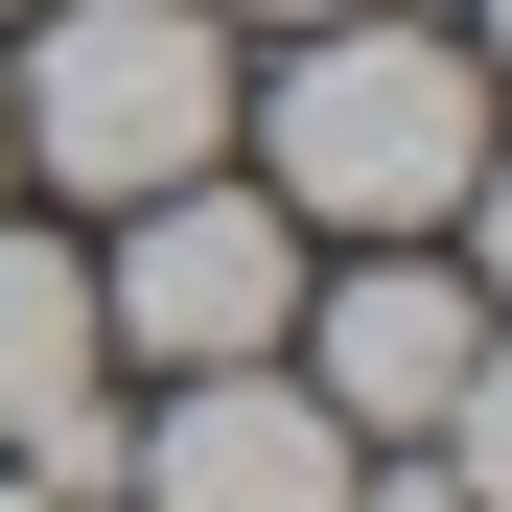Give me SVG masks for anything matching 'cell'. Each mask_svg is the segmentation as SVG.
<instances>
[{
  "instance_id": "obj_1",
  "label": "cell",
  "mask_w": 512,
  "mask_h": 512,
  "mask_svg": "<svg viewBox=\"0 0 512 512\" xmlns=\"http://www.w3.org/2000/svg\"><path fill=\"white\" fill-rule=\"evenodd\" d=\"M256 140H280V210L303 233H443L466 163H489V94H466L443 24H373V0H350V24L280 47V117H256Z\"/></svg>"
},
{
  "instance_id": "obj_2",
  "label": "cell",
  "mask_w": 512,
  "mask_h": 512,
  "mask_svg": "<svg viewBox=\"0 0 512 512\" xmlns=\"http://www.w3.org/2000/svg\"><path fill=\"white\" fill-rule=\"evenodd\" d=\"M0 140H24L47 187H94V210L187 187V163L233 140V24L210 0H70V24L0 70Z\"/></svg>"
},
{
  "instance_id": "obj_3",
  "label": "cell",
  "mask_w": 512,
  "mask_h": 512,
  "mask_svg": "<svg viewBox=\"0 0 512 512\" xmlns=\"http://www.w3.org/2000/svg\"><path fill=\"white\" fill-rule=\"evenodd\" d=\"M94 326H117V350H163V373L280 350V326H303V210H280V187H210V163H187V187H140Z\"/></svg>"
},
{
  "instance_id": "obj_4",
  "label": "cell",
  "mask_w": 512,
  "mask_h": 512,
  "mask_svg": "<svg viewBox=\"0 0 512 512\" xmlns=\"http://www.w3.org/2000/svg\"><path fill=\"white\" fill-rule=\"evenodd\" d=\"M350 419H326L280 350H233V373H187V396H163V419H117V489L140 512H350Z\"/></svg>"
},
{
  "instance_id": "obj_5",
  "label": "cell",
  "mask_w": 512,
  "mask_h": 512,
  "mask_svg": "<svg viewBox=\"0 0 512 512\" xmlns=\"http://www.w3.org/2000/svg\"><path fill=\"white\" fill-rule=\"evenodd\" d=\"M466 350H489V303L443 280V256H350V280L303 303V396L350 419V443H419V419L466 396Z\"/></svg>"
},
{
  "instance_id": "obj_6",
  "label": "cell",
  "mask_w": 512,
  "mask_h": 512,
  "mask_svg": "<svg viewBox=\"0 0 512 512\" xmlns=\"http://www.w3.org/2000/svg\"><path fill=\"white\" fill-rule=\"evenodd\" d=\"M47 396H94V256L70 233H0V443H24Z\"/></svg>"
},
{
  "instance_id": "obj_7",
  "label": "cell",
  "mask_w": 512,
  "mask_h": 512,
  "mask_svg": "<svg viewBox=\"0 0 512 512\" xmlns=\"http://www.w3.org/2000/svg\"><path fill=\"white\" fill-rule=\"evenodd\" d=\"M419 443H443V489H466V512H512V350H466V396L419 419Z\"/></svg>"
},
{
  "instance_id": "obj_8",
  "label": "cell",
  "mask_w": 512,
  "mask_h": 512,
  "mask_svg": "<svg viewBox=\"0 0 512 512\" xmlns=\"http://www.w3.org/2000/svg\"><path fill=\"white\" fill-rule=\"evenodd\" d=\"M466 280H489V303H512V140H489V163H466Z\"/></svg>"
},
{
  "instance_id": "obj_9",
  "label": "cell",
  "mask_w": 512,
  "mask_h": 512,
  "mask_svg": "<svg viewBox=\"0 0 512 512\" xmlns=\"http://www.w3.org/2000/svg\"><path fill=\"white\" fill-rule=\"evenodd\" d=\"M350 512H466V489H443V443H396V466H350Z\"/></svg>"
},
{
  "instance_id": "obj_10",
  "label": "cell",
  "mask_w": 512,
  "mask_h": 512,
  "mask_svg": "<svg viewBox=\"0 0 512 512\" xmlns=\"http://www.w3.org/2000/svg\"><path fill=\"white\" fill-rule=\"evenodd\" d=\"M256 24H350V0H256Z\"/></svg>"
},
{
  "instance_id": "obj_11",
  "label": "cell",
  "mask_w": 512,
  "mask_h": 512,
  "mask_svg": "<svg viewBox=\"0 0 512 512\" xmlns=\"http://www.w3.org/2000/svg\"><path fill=\"white\" fill-rule=\"evenodd\" d=\"M0 512H47V489H24V466H0Z\"/></svg>"
},
{
  "instance_id": "obj_12",
  "label": "cell",
  "mask_w": 512,
  "mask_h": 512,
  "mask_svg": "<svg viewBox=\"0 0 512 512\" xmlns=\"http://www.w3.org/2000/svg\"><path fill=\"white\" fill-rule=\"evenodd\" d=\"M466 24H489V47H512V0H466Z\"/></svg>"
},
{
  "instance_id": "obj_13",
  "label": "cell",
  "mask_w": 512,
  "mask_h": 512,
  "mask_svg": "<svg viewBox=\"0 0 512 512\" xmlns=\"http://www.w3.org/2000/svg\"><path fill=\"white\" fill-rule=\"evenodd\" d=\"M0 24H24V0H0Z\"/></svg>"
},
{
  "instance_id": "obj_14",
  "label": "cell",
  "mask_w": 512,
  "mask_h": 512,
  "mask_svg": "<svg viewBox=\"0 0 512 512\" xmlns=\"http://www.w3.org/2000/svg\"><path fill=\"white\" fill-rule=\"evenodd\" d=\"M0 163H24V140H0Z\"/></svg>"
}]
</instances>
